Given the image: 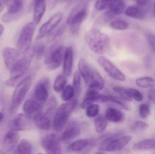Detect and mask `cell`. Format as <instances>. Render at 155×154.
I'll use <instances>...</instances> for the list:
<instances>
[{
	"mask_svg": "<svg viewBox=\"0 0 155 154\" xmlns=\"http://www.w3.org/2000/svg\"><path fill=\"white\" fill-rule=\"evenodd\" d=\"M77 106V99H72L64 103L57 109L51 123L53 128L56 131H61L63 130L69 120L71 113L74 112Z\"/></svg>",
	"mask_w": 155,
	"mask_h": 154,
	"instance_id": "obj_3",
	"label": "cell"
},
{
	"mask_svg": "<svg viewBox=\"0 0 155 154\" xmlns=\"http://www.w3.org/2000/svg\"><path fill=\"white\" fill-rule=\"evenodd\" d=\"M139 113L141 118L147 119L151 115V109L148 104H142L139 107Z\"/></svg>",
	"mask_w": 155,
	"mask_h": 154,
	"instance_id": "obj_42",
	"label": "cell"
},
{
	"mask_svg": "<svg viewBox=\"0 0 155 154\" xmlns=\"http://www.w3.org/2000/svg\"><path fill=\"white\" fill-rule=\"evenodd\" d=\"M130 95L131 96L132 99H134L135 101L141 102L143 100V95L139 91V90L136 88H128Z\"/></svg>",
	"mask_w": 155,
	"mask_h": 154,
	"instance_id": "obj_46",
	"label": "cell"
},
{
	"mask_svg": "<svg viewBox=\"0 0 155 154\" xmlns=\"http://www.w3.org/2000/svg\"><path fill=\"white\" fill-rule=\"evenodd\" d=\"M64 26H61L58 28L56 27L54 30H52V31L46 36L47 42H53L54 40L57 39L59 36H61L62 33H63L64 32Z\"/></svg>",
	"mask_w": 155,
	"mask_h": 154,
	"instance_id": "obj_39",
	"label": "cell"
},
{
	"mask_svg": "<svg viewBox=\"0 0 155 154\" xmlns=\"http://www.w3.org/2000/svg\"><path fill=\"white\" fill-rule=\"evenodd\" d=\"M60 137L56 134H48L40 139V144L47 154H62Z\"/></svg>",
	"mask_w": 155,
	"mask_h": 154,
	"instance_id": "obj_10",
	"label": "cell"
},
{
	"mask_svg": "<svg viewBox=\"0 0 155 154\" xmlns=\"http://www.w3.org/2000/svg\"><path fill=\"white\" fill-rule=\"evenodd\" d=\"M45 104H46V106L45 107H44V113L51 116V113H54V110H55V107L57 106V101L54 97H51L49 100L46 101Z\"/></svg>",
	"mask_w": 155,
	"mask_h": 154,
	"instance_id": "obj_37",
	"label": "cell"
},
{
	"mask_svg": "<svg viewBox=\"0 0 155 154\" xmlns=\"http://www.w3.org/2000/svg\"><path fill=\"white\" fill-rule=\"evenodd\" d=\"M35 30L36 25L33 22L27 23L21 29L17 42V50L20 54H24L30 50Z\"/></svg>",
	"mask_w": 155,
	"mask_h": 154,
	"instance_id": "obj_8",
	"label": "cell"
},
{
	"mask_svg": "<svg viewBox=\"0 0 155 154\" xmlns=\"http://www.w3.org/2000/svg\"><path fill=\"white\" fill-rule=\"evenodd\" d=\"M89 140L86 138L78 139L75 141L72 142L69 146H68V150L69 152H80V151L84 149L86 146L89 145Z\"/></svg>",
	"mask_w": 155,
	"mask_h": 154,
	"instance_id": "obj_29",
	"label": "cell"
},
{
	"mask_svg": "<svg viewBox=\"0 0 155 154\" xmlns=\"http://www.w3.org/2000/svg\"><path fill=\"white\" fill-rule=\"evenodd\" d=\"M67 85V79L63 74L58 75L53 83V89L57 93H60L63 91Z\"/></svg>",
	"mask_w": 155,
	"mask_h": 154,
	"instance_id": "obj_30",
	"label": "cell"
},
{
	"mask_svg": "<svg viewBox=\"0 0 155 154\" xmlns=\"http://www.w3.org/2000/svg\"><path fill=\"white\" fill-rule=\"evenodd\" d=\"M63 75L65 77H70L74 66V49L71 46L65 48L63 57Z\"/></svg>",
	"mask_w": 155,
	"mask_h": 154,
	"instance_id": "obj_19",
	"label": "cell"
},
{
	"mask_svg": "<svg viewBox=\"0 0 155 154\" xmlns=\"http://www.w3.org/2000/svg\"><path fill=\"white\" fill-rule=\"evenodd\" d=\"M0 154H2V152H1V150H0Z\"/></svg>",
	"mask_w": 155,
	"mask_h": 154,
	"instance_id": "obj_56",
	"label": "cell"
},
{
	"mask_svg": "<svg viewBox=\"0 0 155 154\" xmlns=\"http://www.w3.org/2000/svg\"><path fill=\"white\" fill-rule=\"evenodd\" d=\"M87 15L88 7L86 3H79L72 9L67 19V24L70 26L73 34H77L79 33L80 27L86 20Z\"/></svg>",
	"mask_w": 155,
	"mask_h": 154,
	"instance_id": "obj_4",
	"label": "cell"
},
{
	"mask_svg": "<svg viewBox=\"0 0 155 154\" xmlns=\"http://www.w3.org/2000/svg\"><path fill=\"white\" fill-rule=\"evenodd\" d=\"M5 7L7 8V13L21 15L24 8V0H6Z\"/></svg>",
	"mask_w": 155,
	"mask_h": 154,
	"instance_id": "obj_22",
	"label": "cell"
},
{
	"mask_svg": "<svg viewBox=\"0 0 155 154\" xmlns=\"http://www.w3.org/2000/svg\"><path fill=\"white\" fill-rule=\"evenodd\" d=\"M31 119L24 114H18L11 123V130L16 131H27L31 128Z\"/></svg>",
	"mask_w": 155,
	"mask_h": 154,
	"instance_id": "obj_18",
	"label": "cell"
},
{
	"mask_svg": "<svg viewBox=\"0 0 155 154\" xmlns=\"http://www.w3.org/2000/svg\"><path fill=\"white\" fill-rule=\"evenodd\" d=\"M86 115L87 117L89 118H93L95 117L99 113V105L97 104H93L89 105V107H86Z\"/></svg>",
	"mask_w": 155,
	"mask_h": 154,
	"instance_id": "obj_40",
	"label": "cell"
},
{
	"mask_svg": "<svg viewBox=\"0 0 155 154\" xmlns=\"http://www.w3.org/2000/svg\"><path fill=\"white\" fill-rule=\"evenodd\" d=\"M99 66L110 77L117 81L124 82L126 80V75L124 72L107 57L101 55L97 59Z\"/></svg>",
	"mask_w": 155,
	"mask_h": 154,
	"instance_id": "obj_9",
	"label": "cell"
},
{
	"mask_svg": "<svg viewBox=\"0 0 155 154\" xmlns=\"http://www.w3.org/2000/svg\"><path fill=\"white\" fill-rule=\"evenodd\" d=\"M113 90L119 95L118 97L122 98L127 102H131L133 101L130 95V92H129V89L127 88L122 87V86H115V87H114Z\"/></svg>",
	"mask_w": 155,
	"mask_h": 154,
	"instance_id": "obj_32",
	"label": "cell"
},
{
	"mask_svg": "<svg viewBox=\"0 0 155 154\" xmlns=\"http://www.w3.org/2000/svg\"><path fill=\"white\" fill-rule=\"evenodd\" d=\"M65 48L64 45L54 43L45 52L44 63L47 69L54 70L61 65Z\"/></svg>",
	"mask_w": 155,
	"mask_h": 154,
	"instance_id": "obj_6",
	"label": "cell"
},
{
	"mask_svg": "<svg viewBox=\"0 0 155 154\" xmlns=\"http://www.w3.org/2000/svg\"><path fill=\"white\" fill-rule=\"evenodd\" d=\"M4 30H5V28H4V27H3V25L2 24H0V36L2 35L3 32H4Z\"/></svg>",
	"mask_w": 155,
	"mask_h": 154,
	"instance_id": "obj_52",
	"label": "cell"
},
{
	"mask_svg": "<svg viewBox=\"0 0 155 154\" xmlns=\"http://www.w3.org/2000/svg\"><path fill=\"white\" fill-rule=\"evenodd\" d=\"M33 120L34 121L35 125L41 130H49L52 127L51 116L44 113V111L38 114Z\"/></svg>",
	"mask_w": 155,
	"mask_h": 154,
	"instance_id": "obj_21",
	"label": "cell"
},
{
	"mask_svg": "<svg viewBox=\"0 0 155 154\" xmlns=\"http://www.w3.org/2000/svg\"><path fill=\"white\" fill-rule=\"evenodd\" d=\"M20 54H21L17 50V48H12V47H5L3 48L2 51V55L6 69L10 70L15 62L18 60Z\"/></svg>",
	"mask_w": 155,
	"mask_h": 154,
	"instance_id": "obj_17",
	"label": "cell"
},
{
	"mask_svg": "<svg viewBox=\"0 0 155 154\" xmlns=\"http://www.w3.org/2000/svg\"><path fill=\"white\" fill-rule=\"evenodd\" d=\"M149 128V125L143 121H136L132 126V130L135 131H142L148 129Z\"/></svg>",
	"mask_w": 155,
	"mask_h": 154,
	"instance_id": "obj_44",
	"label": "cell"
},
{
	"mask_svg": "<svg viewBox=\"0 0 155 154\" xmlns=\"http://www.w3.org/2000/svg\"><path fill=\"white\" fill-rule=\"evenodd\" d=\"M61 92V99L64 101H66V102L72 100L74 96L75 95L74 88L71 85H68L65 86V88L63 89V91Z\"/></svg>",
	"mask_w": 155,
	"mask_h": 154,
	"instance_id": "obj_36",
	"label": "cell"
},
{
	"mask_svg": "<svg viewBox=\"0 0 155 154\" xmlns=\"http://www.w3.org/2000/svg\"><path fill=\"white\" fill-rule=\"evenodd\" d=\"M126 8V3L123 0H113L109 5L108 12L112 15H119L124 13Z\"/></svg>",
	"mask_w": 155,
	"mask_h": 154,
	"instance_id": "obj_27",
	"label": "cell"
},
{
	"mask_svg": "<svg viewBox=\"0 0 155 154\" xmlns=\"http://www.w3.org/2000/svg\"><path fill=\"white\" fill-rule=\"evenodd\" d=\"M32 144L28 140L22 139L18 143L16 149L13 154H31L32 153Z\"/></svg>",
	"mask_w": 155,
	"mask_h": 154,
	"instance_id": "obj_28",
	"label": "cell"
},
{
	"mask_svg": "<svg viewBox=\"0 0 155 154\" xmlns=\"http://www.w3.org/2000/svg\"><path fill=\"white\" fill-rule=\"evenodd\" d=\"M33 59V54L32 50H29L28 51L24 53L22 57H19L9 70L10 71V77L5 82V85L8 86V87L15 86L16 82L28 70Z\"/></svg>",
	"mask_w": 155,
	"mask_h": 154,
	"instance_id": "obj_2",
	"label": "cell"
},
{
	"mask_svg": "<svg viewBox=\"0 0 155 154\" xmlns=\"http://www.w3.org/2000/svg\"><path fill=\"white\" fill-rule=\"evenodd\" d=\"M89 1H92V0H89Z\"/></svg>",
	"mask_w": 155,
	"mask_h": 154,
	"instance_id": "obj_58",
	"label": "cell"
},
{
	"mask_svg": "<svg viewBox=\"0 0 155 154\" xmlns=\"http://www.w3.org/2000/svg\"><path fill=\"white\" fill-rule=\"evenodd\" d=\"M133 137L130 135H117L114 134L106 137L99 145L98 150L102 152H118L129 144Z\"/></svg>",
	"mask_w": 155,
	"mask_h": 154,
	"instance_id": "obj_5",
	"label": "cell"
},
{
	"mask_svg": "<svg viewBox=\"0 0 155 154\" xmlns=\"http://www.w3.org/2000/svg\"><path fill=\"white\" fill-rule=\"evenodd\" d=\"M20 140V134L18 131L10 130L5 134L2 141V154H8L15 149Z\"/></svg>",
	"mask_w": 155,
	"mask_h": 154,
	"instance_id": "obj_13",
	"label": "cell"
},
{
	"mask_svg": "<svg viewBox=\"0 0 155 154\" xmlns=\"http://www.w3.org/2000/svg\"><path fill=\"white\" fill-rule=\"evenodd\" d=\"M21 17V15H15V14H11L8 13H5L2 17V21L5 23H10L13 22V21H17L18 18Z\"/></svg>",
	"mask_w": 155,
	"mask_h": 154,
	"instance_id": "obj_47",
	"label": "cell"
},
{
	"mask_svg": "<svg viewBox=\"0 0 155 154\" xmlns=\"http://www.w3.org/2000/svg\"><path fill=\"white\" fill-rule=\"evenodd\" d=\"M48 85H49L48 79L45 78L40 80L35 87L33 99L40 104H45L48 98Z\"/></svg>",
	"mask_w": 155,
	"mask_h": 154,
	"instance_id": "obj_15",
	"label": "cell"
},
{
	"mask_svg": "<svg viewBox=\"0 0 155 154\" xmlns=\"http://www.w3.org/2000/svg\"><path fill=\"white\" fill-rule=\"evenodd\" d=\"M33 54V57H36V59L42 58V56H44L45 52V45L42 42H39L35 45L33 48L32 49Z\"/></svg>",
	"mask_w": 155,
	"mask_h": 154,
	"instance_id": "obj_35",
	"label": "cell"
},
{
	"mask_svg": "<svg viewBox=\"0 0 155 154\" xmlns=\"http://www.w3.org/2000/svg\"><path fill=\"white\" fill-rule=\"evenodd\" d=\"M73 88H74V93L77 97L80 96L82 91V82H81V76L78 71H76L74 72V78H73Z\"/></svg>",
	"mask_w": 155,
	"mask_h": 154,
	"instance_id": "obj_33",
	"label": "cell"
},
{
	"mask_svg": "<svg viewBox=\"0 0 155 154\" xmlns=\"http://www.w3.org/2000/svg\"><path fill=\"white\" fill-rule=\"evenodd\" d=\"M155 146L154 138H148L140 140L135 143L133 146V149L135 151H148L154 150Z\"/></svg>",
	"mask_w": 155,
	"mask_h": 154,
	"instance_id": "obj_26",
	"label": "cell"
},
{
	"mask_svg": "<svg viewBox=\"0 0 155 154\" xmlns=\"http://www.w3.org/2000/svg\"><path fill=\"white\" fill-rule=\"evenodd\" d=\"M107 126V121L104 115H99L95 119V131L98 134L104 132Z\"/></svg>",
	"mask_w": 155,
	"mask_h": 154,
	"instance_id": "obj_31",
	"label": "cell"
},
{
	"mask_svg": "<svg viewBox=\"0 0 155 154\" xmlns=\"http://www.w3.org/2000/svg\"><path fill=\"white\" fill-rule=\"evenodd\" d=\"M124 14L127 17H129V18H134V19L136 20L145 19V15H146V13H145V11L143 9L141 8L139 6L136 5H132L127 7L124 10Z\"/></svg>",
	"mask_w": 155,
	"mask_h": 154,
	"instance_id": "obj_25",
	"label": "cell"
},
{
	"mask_svg": "<svg viewBox=\"0 0 155 154\" xmlns=\"http://www.w3.org/2000/svg\"><path fill=\"white\" fill-rule=\"evenodd\" d=\"M85 42L92 52L102 55L108 49L110 39L107 33L98 29H92L85 36Z\"/></svg>",
	"mask_w": 155,
	"mask_h": 154,
	"instance_id": "obj_1",
	"label": "cell"
},
{
	"mask_svg": "<svg viewBox=\"0 0 155 154\" xmlns=\"http://www.w3.org/2000/svg\"><path fill=\"white\" fill-rule=\"evenodd\" d=\"M128 27V23L123 20H114L110 22V27L115 30H125Z\"/></svg>",
	"mask_w": 155,
	"mask_h": 154,
	"instance_id": "obj_38",
	"label": "cell"
},
{
	"mask_svg": "<svg viewBox=\"0 0 155 154\" xmlns=\"http://www.w3.org/2000/svg\"><path fill=\"white\" fill-rule=\"evenodd\" d=\"M37 154H43V153H37Z\"/></svg>",
	"mask_w": 155,
	"mask_h": 154,
	"instance_id": "obj_57",
	"label": "cell"
},
{
	"mask_svg": "<svg viewBox=\"0 0 155 154\" xmlns=\"http://www.w3.org/2000/svg\"><path fill=\"white\" fill-rule=\"evenodd\" d=\"M110 102L114 103V104L120 106L122 108L125 109V110H130V108H131L130 106L128 104V102H127V101H125L124 100H123L122 98H120V97L110 95Z\"/></svg>",
	"mask_w": 155,
	"mask_h": 154,
	"instance_id": "obj_41",
	"label": "cell"
},
{
	"mask_svg": "<svg viewBox=\"0 0 155 154\" xmlns=\"http://www.w3.org/2000/svg\"><path fill=\"white\" fill-rule=\"evenodd\" d=\"M5 2L6 0H0V13L4 10L5 7Z\"/></svg>",
	"mask_w": 155,
	"mask_h": 154,
	"instance_id": "obj_50",
	"label": "cell"
},
{
	"mask_svg": "<svg viewBox=\"0 0 155 154\" xmlns=\"http://www.w3.org/2000/svg\"><path fill=\"white\" fill-rule=\"evenodd\" d=\"M150 91L148 92V98H149L150 101H151L152 103H154L155 101V94H154V86L150 88Z\"/></svg>",
	"mask_w": 155,
	"mask_h": 154,
	"instance_id": "obj_49",
	"label": "cell"
},
{
	"mask_svg": "<svg viewBox=\"0 0 155 154\" xmlns=\"http://www.w3.org/2000/svg\"><path fill=\"white\" fill-rule=\"evenodd\" d=\"M61 1H68V0H61Z\"/></svg>",
	"mask_w": 155,
	"mask_h": 154,
	"instance_id": "obj_55",
	"label": "cell"
},
{
	"mask_svg": "<svg viewBox=\"0 0 155 154\" xmlns=\"http://www.w3.org/2000/svg\"><path fill=\"white\" fill-rule=\"evenodd\" d=\"M46 10V0H35L33 5V23L38 25Z\"/></svg>",
	"mask_w": 155,
	"mask_h": 154,
	"instance_id": "obj_20",
	"label": "cell"
},
{
	"mask_svg": "<svg viewBox=\"0 0 155 154\" xmlns=\"http://www.w3.org/2000/svg\"><path fill=\"white\" fill-rule=\"evenodd\" d=\"M93 68L90 66V65L86 62L84 59H80L78 62V72L80 73L81 78L83 79L85 83L88 85L90 79L91 74Z\"/></svg>",
	"mask_w": 155,
	"mask_h": 154,
	"instance_id": "obj_23",
	"label": "cell"
},
{
	"mask_svg": "<svg viewBox=\"0 0 155 154\" xmlns=\"http://www.w3.org/2000/svg\"><path fill=\"white\" fill-rule=\"evenodd\" d=\"M136 83L139 88H151L154 86V80L152 77L150 76L140 77V78H138L136 80Z\"/></svg>",
	"mask_w": 155,
	"mask_h": 154,
	"instance_id": "obj_34",
	"label": "cell"
},
{
	"mask_svg": "<svg viewBox=\"0 0 155 154\" xmlns=\"http://www.w3.org/2000/svg\"><path fill=\"white\" fill-rule=\"evenodd\" d=\"M44 104H40L35 99L30 98L24 102L23 105L24 114L30 119H33L38 114L43 111Z\"/></svg>",
	"mask_w": 155,
	"mask_h": 154,
	"instance_id": "obj_14",
	"label": "cell"
},
{
	"mask_svg": "<svg viewBox=\"0 0 155 154\" xmlns=\"http://www.w3.org/2000/svg\"><path fill=\"white\" fill-rule=\"evenodd\" d=\"M104 116L105 117V119H107V121L115 122V123L123 122L124 120V119H125V116H124V113L120 110L115 108L107 109Z\"/></svg>",
	"mask_w": 155,
	"mask_h": 154,
	"instance_id": "obj_24",
	"label": "cell"
},
{
	"mask_svg": "<svg viewBox=\"0 0 155 154\" xmlns=\"http://www.w3.org/2000/svg\"><path fill=\"white\" fill-rule=\"evenodd\" d=\"M60 0H49V4H50V8H53L54 6L57 4V2Z\"/></svg>",
	"mask_w": 155,
	"mask_h": 154,
	"instance_id": "obj_51",
	"label": "cell"
},
{
	"mask_svg": "<svg viewBox=\"0 0 155 154\" xmlns=\"http://www.w3.org/2000/svg\"><path fill=\"white\" fill-rule=\"evenodd\" d=\"M136 2L138 6L143 9L146 13L147 9H150V8H153L154 0H136Z\"/></svg>",
	"mask_w": 155,
	"mask_h": 154,
	"instance_id": "obj_45",
	"label": "cell"
},
{
	"mask_svg": "<svg viewBox=\"0 0 155 154\" xmlns=\"http://www.w3.org/2000/svg\"><path fill=\"white\" fill-rule=\"evenodd\" d=\"M80 133H81L80 125L76 121H72V122H69L66 126V128L61 136L60 140L65 143H68V142L72 140L73 139L78 137Z\"/></svg>",
	"mask_w": 155,
	"mask_h": 154,
	"instance_id": "obj_16",
	"label": "cell"
},
{
	"mask_svg": "<svg viewBox=\"0 0 155 154\" xmlns=\"http://www.w3.org/2000/svg\"><path fill=\"white\" fill-rule=\"evenodd\" d=\"M113 0H96L95 7L97 11H103L108 8Z\"/></svg>",
	"mask_w": 155,
	"mask_h": 154,
	"instance_id": "obj_43",
	"label": "cell"
},
{
	"mask_svg": "<svg viewBox=\"0 0 155 154\" xmlns=\"http://www.w3.org/2000/svg\"><path fill=\"white\" fill-rule=\"evenodd\" d=\"M4 113H2V112H0V123H1L3 121V119H4Z\"/></svg>",
	"mask_w": 155,
	"mask_h": 154,
	"instance_id": "obj_53",
	"label": "cell"
},
{
	"mask_svg": "<svg viewBox=\"0 0 155 154\" xmlns=\"http://www.w3.org/2000/svg\"><path fill=\"white\" fill-rule=\"evenodd\" d=\"M147 39H148L149 45H151V48H152L153 51H154V36L152 33H148L147 34Z\"/></svg>",
	"mask_w": 155,
	"mask_h": 154,
	"instance_id": "obj_48",
	"label": "cell"
},
{
	"mask_svg": "<svg viewBox=\"0 0 155 154\" xmlns=\"http://www.w3.org/2000/svg\"><path fill=\"white\" fill-rule=\"evenodd\" d=\"M88 87L86 91V96L95 95L99 93L104 87V79L101 75V74L95 69H92V74L89 79V83L87 85Z\"/></svg>",
	"mask_w": 155,
	"mask_h": 154,
	"instance_id": "obj_12",
	"label": "cell"
},
{
	"mask_svg": "<svg viewBox=\"0 0 155 154\" xmlns=\"http://www.w3.org/2000/svg\"><path fill=\"white\" fill-rule=\"evenodd\" d=\"M94 154H105V153H104V152H102V151H98V152H95Z\"/></svg>",
	"mask_w": 155,
	"mask_h": 154,
	"instance_id": "obj_54",
	"label": "cell"
},
{
	"mask_svg": "<svg viewBox=\"0 0 155 154\" xmlns=\"http://www.w3.org/2000/svg\"><path fill=\"white\" fill-rule=\"evenodd\" d=\"M63 18L64 15L61 12H57L51 15L49 19L46 22L44 23L40 27L38 32L37 36H36V39L38 40V39H42L46 37L52 30H54L58 26Z\"/></svg>",
	"mask_w": 155,
	"mask_h": 154,
	"instance_id": "obj_11",
	"label": "cell"
},
{
	"mask_svg": "<svg viewBox=\"0 0 155 154\" xmlns=\"http://www.w3.org/2000/svg\"><path fill=\"white\" fill-rule=\"evenodd\" d=\"M32 85V78L27 76L21 80L15 87L12 97V102L10 105V112L15 113L22 104L24 98Z\"/></svg>",
	"mask_w": 155,
	"mask_h": 154,
	"instance_id": "obj_7",
	"label": "cell"
}]
</instances>
